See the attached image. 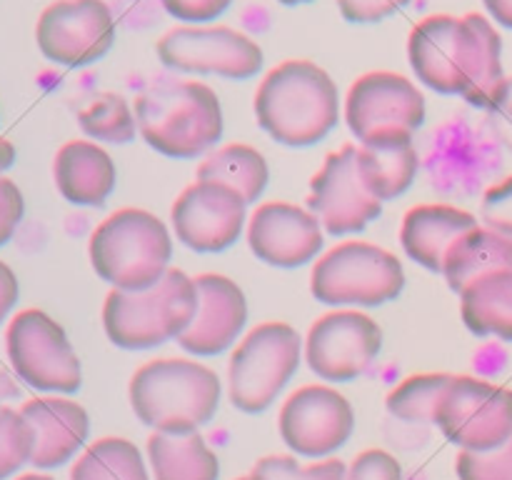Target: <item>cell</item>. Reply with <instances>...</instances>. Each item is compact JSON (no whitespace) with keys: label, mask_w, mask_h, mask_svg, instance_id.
<instances>
[{"label":"cell","mask_w":512,"mask_h":480,"mask_svg":"<svg viewBox=\"0 0 512 480\" xmlns=\"http://www.w3.org/2000/svg\"><path fill=\"white\" fill-rule=\"evenodd\" d=\"M410 68L440 95H463L488 108L503 73V38L485 15H428L408 38Z\"/></svg>","instance_id":"cell-1"},{"label":"cell","mask_w":512,"mask_h":480,"mask_svg":"<svg viewBox=\"0 0 512 480\" xmlns=\"http://www.w3.org/2000/svg\"><path fill=\"white\" fill-rule=\"evenodd\" d=\"M255 118L278 143L315 145L338 125V85L310 60H285L258 85Z\"/></svg>","instance_id":"cell-2"},{"label":"cell","mask_w":512,"mask_h":480,"mask_svg":"<svg viewBox=\"0 0 512 480\" xmlns=\"http://www.w3.org/2000/svg\"><path fill=\"white\" fill-rule=\"evenodd\" d=\"M138 133L165 158L193 160L223 138V108L213 88L198 80H155L135 95Z\"/></svg>","instance_id":"cell-3"},{"label":"cell","mask_w":512,"mask_h":480,"mask_svg":"<svg viewBox=\"0 0 512 480\" xmlns=\"http://www.w3.org/2000/svg\"><path fill=\"white\" fill-rule=\"evenodd\" d=\"M130 408L155 433H195L215 418L223 385L198 360L158 358L130 378Z\"/></svg>","instance_id":"cell-4"},{"label":"cell","mask_w":512,"mask_h":480,"mask_svg":"<svg viewBox=\"0 0 512 480\" xmlns=\"http://www.w3.org/2000/svg\"><path fill=\"white\" fill-rule=\"evenodd\" d=\"M195 313V278L170 268L153 288L110 290L103 305V328L118 348L148 350L178 340L193 325Z\"/></svg>","instance_id":"cell-5"},{"label":"cell","mask_w":512,"mask_h":480,"mask_svg":"<svg viewBox=\"0 0 512 480\" xmlns=\"http://www.w3.org/2000/svg\"><path fill=\"white\" fill-rule=\"evenodd\" d=\"M88 253L98 278L115 290H145L170 270L173 240L158 215L120 208L93 230Z\"/></svg>","instance_id":"cell-6"},{"label":"cell","mask_w":512,"mask_h":480,"mask_svg":"<svg viewBox=\"0 0 512 480\" xmlns=\"http://www.w3.org/2000/svg\"><path fill=\"white\" fill-rule=\"evenodd\" d=\"M303 358V340L288 323H260L230 355V403L243 413H263L288 385Z\"/></svg>","instance_id":"cell-7"},{"label":"cell","mask_w":512,"mask_h":480,"mask_svg":"<svg viewBox=\"0 0 512 480\" xmlns=\"http://www.w3.org/2000/svg\"><path fill=\"white\" fill-rule=\"evenodd\" d=\"M405 288L398 255L365 240H345L315 260L310 290L325 305H383Z\"/></svg>","instance_id":"cell-8"},{"label":"cell","mask_w":512,"mask_h":480,"mask_svg":"<svg viewBox=\"0 0 512 480\" xmlns=\"http://www.w3.org/2000/svg\"><path fill=\"white\" fill-rule=\"evenodd\" d=\"M433 423L460 450H495L512 438V390L475 375H450Z\"/></svg>","instance_id":"cell-9"},{"label":"cell","mask_w":512,"mask_h":480,"mask_svg":"<svg viewBox=\"0 0 512 480\" xmlns=\"http://www.w3.org/2000/svg\"><path fill=\"white\" fill-rule=\"evenodd\" d=\"M5 350L15 375L30 388L70 395L83 383L78 353L63 325L43 310H23L10 320Z\"/></svg>","instance_id":"cell-10"},{"label":"cell","mask_w":512,"mask_h":480,"mask_svg":"<svg viewBox=\"0 0 512 480\" xmlns=\"http://www.w3.org/2000/svg\"><path fill=\"white\" fill-rule=\"evenodd\" d=\"M158 58L178 73L255 78L263 68V48L228 25H180L158 40Z\"/></svg>","instance_id":"cell-11"},{"label":"cell","mask_w":512,"mask_h":480,"mask_svg":"<svg viewBox=\"0 0 512 480\" xmlns=\"http://www.w3.org/2000/svg\"><path fill=\"white\" fill-rule=\"evenodd\" d=\"M38 48L50 63L85 68L115 43V18L105 0H55L35 25Z\"/></svg>","instance_id":"cell-12"},{"label":"cell","mask_w":512,"mask_h":480,"mask_svg":"<svg viewBox=\"0 0 512 480\" xmlns=\"http://www.w3.org/2000/svg\"><path fill=\"white\" fill-rule=\"evenodd\" d=\"M280 438L303 458H330L355 430V410L330 385H303L280 408Z\"/></svg>","instance_id":"cell-13"},{"label":"cell","mask_w":512,"mask_h":480,"mask_svg":"<svg viewBox=\"0 0 512 480\" xmlns=\"http://www.w3.org/2000/svg\"><path fill=\"white\" fill-rule=\"evenodd\" d=\"M383 330L360 310H333L318 318L305 338V360L320 380L350 383L373 365Z\"/></svg>","instance_id":"cell-14"},{"label":"cell","mask_w":512,"mask_h":480,"mask_svg":"<svg viewBox=\"0 0 512 480\" xmlns=\"http://www.w3.org/2000/svg\"><path fill=\"white\" fill-rule=\"evenodd\" d=\"M248 203L235 188L215 180H195L170 208L173 230L195 253H220L240 238Z\"/></svg>","instance_id":"cell-15"},{"label":"cell","mask_w":512,"mask_h":480,"mask_svg":"<svg viewBox=\"0 0 512 480\" xmlns=\"http://www.w3.org/2000/svg\"><path fill=\"white\" fill-rule=\"evenodd\" d=\"M358 145L348 143L325 158L310 180L308 208L330 235H350L368 228L383 213V203L368 193L358 173Z\"/></svg>","instance_id":"cell-16"},{"label":"cell","mask_w":512,"mask_h":480,"mask_svg":"<svg viewBox=\"0 0 512 480\" xmlns=\"http://www.w3.org/2000/svg\"><path fill=\"white\" fill-rule=\"evenodd\" d=\"M345 120L358 140L383 128L418 130L425 123V98L413 80L390 70L365 73L350 85Z\"/></svg>","instance_id":"cell-17"},{"label":"cell","mask_w":512,"mask_h":480,"mask_svg":"<svg viewBox=\"0 0 512 480\" xmlns=\"http://www.w3.org/2000/svg\"><path fill=\"white\" fill-rule=\"evenodd\" d=\"M248 245L263 263L298 268L323 250V223L300 205L263 203L248 220Z\"/></svg>","instance_id":"cell-18"},{"label":"cell","mask_w":512,"mask_h":480,"mask_svg":"<svg viewBox=\"0 0 512 480\" xmlns=\"http://www.w3.org/2000/svg\"><path fill=\"white\" fill-rule=\"evenodd\" d=\"M198 288V313L193 325L178 338V345L198 358H210L238 340L248 320V300L235 280L218 273H203L195 278Z\"/></svg>","instance_id":"cell-19"},{"label":"cell","mask_w":512,"mask_h":480,"mask_svg":"<svg viewBox=\"0 0 512 480\" xmlns=\"http://www.w3.org/2000/svg\"><path fill=\"white\" fill-rule=\"evenodd\" d=\"M35 433V448L30 463L35 468H60L78 455L90 433V418L85 408L68 398H33L20 405Z\"/></svg>","instance_id":"cell-20"},{"label":"cell","mask_w":512,"mask_h":480,"mask_svg":"<svg viewBox=\"0 0 512 480\" xmlns=\"http://www.w3.org/2000/svg\"><path fill=\"white\" fill-rule=\"evenodd\" d=\"M358 173L365 188L380 203L395 200L413 185L418 175V150L413 130L383 128L358 145Z\"/></svg>","instance_id":"cell-21"},{"label":"cell","mask_w":512,"mask_h":480,"mask_svg":"<svg viewBox=\"0 0 512 480\" xmlns=\"http://www.w3.org/2000/svg\"><path fill=\"white\" fill-rule=\"evenodd\" d=\"M478 218L455 205L425 203L405 213L400 225V243L405 255L433 273H443V260L450 245L473 230Z\"/></svg>","instance_id":"cell-22"},{"label":"cell","mask_w":512,"mask_h":480,"mask_svg":"<svg viewBox=\"0 0 512 480\" xmlns=\"http://www.w3.org/2000/svg\"><path fill=\"white\" fill-rule=\"evenodd\" d=\"M55 185L73 205L98 208L115 190V163L98 143L70 140L58 150L53 163Z\"/></svg>","instance_id":"cell-23"},{"label":"cell","mask_w":512,"mask_h":480,"mask_svg":"<svg viewBox=\"0 0 512 480\" xmlns=\"http://www.w3.org/2000/svg\"><path fill=\"white\" fill-rule=\"evenodd\" d=\"M495 270H512V238L485 225L460 235L443 260V275L455 293Z\"/></svg>","instance_id":"cell-24"},{"label":"cell","mask_w":512,"mask_h":480,"mask_svg":"<svg viewBox=\"0 0 512 480\" xmlns=\"http://www.w3.org/2000/svg\"><path fill=\"white\" fill-rule=\"evenodd\" d=\"M148 460L155 480H218V455L203 435L155 433L148 438Z\"/></svg>","instance_id":"cell-25"},{"label":"cell","mask_w":512,"mask_h":480,"mask_svg":"<svg viewBox=\"0 0 512 480\" xmlns=\"http://www.w3.org/2000/svg\"><path fill=\"white\" fill-rule=\"evenodd\" d=\"M460 313L470 333L512 343V270H495L460 293Z\"/></svg>","instance_id":"cell-26"},{"label":"cell","mask_w":512,"mask_h":480,"mask_svg":"<svg viewBox=\"0 0 512 480\" xmlns=\"http://www.w3.org/2000/svg\"><path fill=\"white\" fill-rule=\"evenodd\" d=\"M195 178L230 185L250 205L263 195L270 178V170L258 148L245 143H230L213 150L210 155H205L203 163L198 165Z\"/></svg>","instance_id":"cell-27"},{"label":"cell","mask_w":512,"mask_h":480,"mask_svg":"<svg viewBox=\"0 0 512 480\" xmlns=\"http://www.w3.org/2000/svg\"><path fill=\"white\" fill-rule=\"evenodd\" d=\"M70 480H150L138 445L128 438H100L75 460Z\"/></svg>","instance_id":"cell-28"},{"label":"cell","mask_w":512,"mask_h":480,"mask_svg":"<svg viewBox=\"0 0 512 480\" xmlns=\"http://www.w3.org/2000/svg\"><path fill=\"white\" fill-rule=\"evenodd\" d=\"M450 383L448 373H418L408 375L395 385L385 398V408L393 418L405 423H433L435 405Z\"/></svg>","instance_id":"cell-29"},{"label":"cell","mask_w":512,"mask_h":480,"mask_svg":"<svg viewBox=\"0 0 512 480\" xmlns=\"http://www.w3.org/2000/svg\"><path fill=\"white\" fill-rule=\"evenodd\" d=\"M78 123L88 138L115 145L130 143V140H135V133H138L135 113L130 110L128 100L118 93L95 95L88 108L80 110Z\"/></svg>","instance_id":"cell-30"},{"label":"cell","mask_w":512,"mask_h":480,"mask_svg":"<svg viewBox=\"0 0 512 480\" xmlns=\"http://www.w3.org/2000/svg\"><path fill=\"white\" fill-rule=\"evenodd\" d=\"M35 448L33 425L20 410L0 405V480H8L30 463Z\"/></svg>","instance_id":"cell-31"},{"label":"cell","mask_w":512,"mask_h":480,"mask_svg":"<svg viewBox=\"0 0 512 480\" xmlns=\"http://www.w3.org/2000/svg\"><path fill=\"white\" fill-rule=\"evenodd\" d=\"M255 480H345L348 465L338 458H325L303 465L293 455H265L250 470Z\"/></svg>","instance_id":"cell-32"},{"label":"cell","mask_w":512,"mask_h":480,"mask_svg":"<svg viewBox=\"0 0 512 480\" xmlns=\"http://www.w3.org/2000/svg\"><path fill=\"white\" fill-rule=\"evenodd\" d=\"M460 480H512V438L495 450H460L455 460Z\"/></svg>","instance_id":"cell-33"},{"label":"cell","mask_w":512,"mask_h":480,"mask_svg":"<svg viewBox=\"0 0 512 480\" xmlns=\"http://www.w3.org/2000/svg\"><path fill=\"white\" fill-rule=\"evenodd\" d=\"M480 218H483L485 228H493L512 238V175L485 190L483 203H480Z\"/></svg>","instance_id":"cell-34"},{"label":"cell","mask_w":512,"mask_h":480,"mask_svg":"<svg viewBox=\"0 0 512 480\" xmlns=\"http://www.w3.org/2000/svg\"><path fill=\"white\" fill-rule=\"evenodd\" d=\"M345 480H403V468L388 450L370 448L348 465Z\"/></svg>","instance_id":"cell-35"},{"label":"cell","mask_w":512,"mask_h":480,"mask_svg":"<svg viewBox=\"0 0 512 480\" xmlns=\"http://www.w3.org/2000/svg\"><path fill=\"white\" fill-rule=\"evenodd\" d=\"M113 10L115 25H123L130 30L150 28L163 15V3L160 0H108Z\"/></svg>","instance_id":"cell-36"},{"label":"cell","mask_w":512,"mask_h":480,"mask_svg":"<svg viewBox=\"0 0 512 480\" xmlns=\"http://www.w3.org/2000/svg\"><path fill=\"white\" fill-rule=\"evenodd\" d=\"M485 113H488V125L498 143L512 153V75L495 90Z\"/></svg>","instance_id":"cell-37"},{"label":"cell","mask_w":512,"mask_h":480,"mask_svg":"<svg viewBox=\"0 0 512 480\" xmlns=\"http://www.w3.org/2000/svg\"><path fill=\"white\" fill-rule=\"evenodd\" d=\"M163 10L183 23H208L220 18L233 0H160Z\"/></svg>","instance_id":"cell-38"},{"label":"cell","mask_w":512,"mask_h":480,"mask_svg":"<svg viewBox=\"0 0 512 480\" xmlns=\"http://www.w3.org/2000/svg\"><path fill=\"white\" fill-rule=\"evenodd\" d=\"M25 213V200L18 185L3 175L0 178V245L8 243L18 230Z\"/></svg>","instance_id":"cell-39"},{"label":"cell","mask_w":512,"mask_h":480,"mask_svg":"<svg viewBox=\"0 0 512 480\" xmlns=\"http://www.w3.org/2000/svg\"><path fill=\"white\" fill-rule=\"evenodd\" d=\"M408 3L410 0H338V8L348 23H378Z\"/></svg>","instance_id":"cell-40"},{"label":"cell","mask_w":512,"mask_h":480,"mask_svg":"<svg viewBox=\"0 0 512 480\" xmlns=\"http://www.w3.org/2000/svg\"><path fill=\"white\" fill-rule=\"evenodd\" d=\"M18 303V278L13 270L0 260V323L8 318L13 305Z\"/></svg>","instance_id":"cell-41"},{"label":"cell","mask_w":512,"mask_h":480,"mask_svg":"<svg viewBox=\"0 0 512 480\" xmlns=\"http://www.w3.org/2000/svg\"><path fill=\"white\" fill-rule=\"evenodd\" d=\"M483 3L488 13L493 15V20L512 30V0H483Z\"/></svg>","instance_id":"cell-42"},{"label":"cell","mask_w":512,"mask_h":480,"mask_svg":"<svg viewBox=\"0 0 512 480\" xmlns=\"http://www.w3.org/2000/svg\"><path fill=\"white\" fill-rule=\"evenodd\" d=\"M18 395H20V388L13 380V375H10L8 370L0 368V403H3V400L18 398Z\"/></svg>","instance_id":"cell-43"},{"label":"cell","mask_w":512,"mask_h":480,"mask_svg":"<svg viewBox=\"0 0 512 480\" xmlns=\"http://www.w3.org/2000/svg\"><path fill=\"white\" fill-rule=\"evenodd\" d=\"M13 160H15L13 143H10V140H5V138H0V178H3L5 170L13 165Z\"/></svg>","instance_id":"cell-44"},{"label":"cell","mask_w":512,"mask_h":480,"mask_svg":"<svg viewBox=\"0 0 512 480\" xmlns=\"http://www.w3.org/2000/svg\"><path fill=\"white\" fill-rule=\"evenodd\" d=\"M15 480H55L50 475H40V473H28V475H18Z\"/></svg>","instance_id":"cell-45"},{"label":"cell","mask_w":512,"mask_h":480,"mask_svg":"<svg viewBox=\"0 0 512 480\" xmlns=\"http://www.w3.org/2000/svg\"><path fill=\"white\" fill-rule=\"evenodd\" d=\"M283 5H300V3H310V0H280Z\"/></svg>","instance_id":"cell-46"},{"label":"cell","mask_w":512,"mask_h":480,"mask_svg":"<svg viewBox=\"0 0 512 480\" xmlns=\"http://www.w3.org/2000/svg\"><path fill=\"white\" fill-rule=\"evenodd\" d=\"M235 480H255L253 475H243V478H235Z\"/></svg>","instance_id":"cell-47"}]
</instances>
